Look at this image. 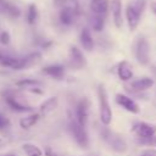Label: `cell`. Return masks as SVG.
Here are the masks:
<instances>
[{"label": "cell", "instance_id": "9c48e42d", "mask_svg": "<svg viewBox=\"0 0 156 156\" xmlns=\"http://www.w3.org/2000/svg\"><path fill=\"white\" fill-rule=\"evenodd\" d=\"M154 83H155L154 78L143 77V78L133 80L129 87H126V89L128 91H130L132 94H141L143 91H146L147 89H150L154 85Z\"/></svg>", "mask_w": 156, "mask_h": 156}, {"label": "cell", "instance_id": "2e32d148", "mask_svg": "<svg viewBox=\"0 0 156 156\" xmlns=\"http://www.w3.org/2000/svg\"><path fill=\"white\" fill-rule=\"evenodd\" d=\"M140 15L138 12L134 11V9L128 4L127 9H126V18H127V23H128V28L130 32L135 30L139 22H140Z\"/></svg>", "mask_w": 156, "mask_h": 156}, {"label": "cell", "instance_id": "e0dca14e", "mask_svg": "<svg viewBox=\"0 0 156 156\" xmlns=\"http://www.w3.org/2000/svg\"><path fill=\"white\" fill-rule=\"evenodd\" d=\"M57 106H58V99H57V96H51V98L44 100L40 104V106H39V115L46 116V115L51 113Z\"/></svg>", "mask_w": 156, "mask_h": 156}, {"label": "cell", "instance_id": "4dcf8cb0", "mask_svg": "<svg viewBox=\"0 0 156 156\" xmlns=\"http://www.w3.org/2000/svg\"><path fill=\"white\" fill-rule=\"evenodd\" d=\"M5 55H6V54H4V52H2L1 50H0V62H1V60H2V57H4Z\"/></svg>", "mask_w": 156, "mask_h": 156}, {"label": "cell", "instance_id": "83f0119b", "mask_svg": "<svg viewBox=\"0 0 156 156\" xmlns=\"http://www.w3.org/2000/svg\"><path fill=\"white\" fill-rule=\"evenodd\" d=\"M139 156H156V149H154V147L145 149L139 154Z\"/></svg>", "mask_w": 156, "mask_h": 156}, {"label": "cell", "instance_id": "277c9868", "mask_svg": "<svg viewBox=\"0 0 156 156\" xmlns=\"http://www.w3.org/2000/svg\"><path fill=\"white\" fill-rule=\"evenodd\" d=\"M98 100H99V115L100 121L104 126H108L112 121V110L110 107L107 91L104 84H99L98 87Z\"/></svg>", "mask_w": 156, "mask_h": 156}, {"label": "cell", "instance_id": "52a82bcc", "mask_svg": "<svg viewBox=\"0 0 156 156\" xmlns=\"http://www.w3.org/2000/svg\"><path fill=\"white\" fill-rule=\"evenodd\" d=\"M89 108H90V102L87 98H82L80 100H78L74 105V110L72 111L74 118L77 119V122L79 124H82L83 127H87L88 123V118H89Z\"/></svg>", "mask_w": 156, "mask_h": 156}, {"label": "cell", "instance_id": "5b68a950", "mask_svg": "<svg viewBox=\"0 0 156 156\" xmlns=\"http://www.w3.org/2000/svg\"><path fill=\"white\" fill-rule=\"evenodd\" d=\"M134 56L141 66H146L150 62V44L143 35L138 37L134 43Z\"/></svg>", "mask_w": 156, "mask_h": 156}, {"label": "cell", "instance_id": "8992f818", "mask_svg": "<svg viewBox=\"0 0 156 156\" xmlns=\"http://www.w3.org/2000/svg\"><path fill=\"white\" fill-rule=\"evenodd\" d=\"M40 60H41V54L40 52H38V51L29 52V54H27L22 57H16L11 69H16V71L27 69V68H30V67L35 66L37 63H39Z\"/></svg>", "mask_w": 156, "mask_h": 156}, {"label": "cell", "instance_id": "5bb4252c", "mask_svg": "<svg viewBox=\"0 0 156 156\" xmlns=\"http://www.w3.org/2000/svg\"><path fill=\"white\" fill-rule=\"evenodd\" d=\"M117 76L122 82H128L133 78V66L129 61L123 60L117 65Z\"/></svg>", "mask_w": 156, "mask_h": 156}, {"label": "cell", "instance_id": "4fadbf2b", "mask_svg": "<svg viewBox=\"0 0 156 156\" xmlns=\"http://www.w3.org/2000/svg\"><path fill=\"white\" fill-rule=\"evenodd\" d=\"M41 73L52 78V79H56V80H62L65 78V66L63 65H58V63H55V65H49V66H45L43 69H41Z\"/></svg>", "mask_w": 156, "mask_h": 156}, {"label": "cell", "instance_id": "9a60e30c", "mask_svg": "<svg viewBox=\"0 0 156 156\" xmlns=\"http://www.w3.org/2000/svg\"><path fill=\"white\" fill-rule=\"evenodd\" d=\"M110 6H111V12H112V18H113L115 26L117 28H122L123 17H122V2H121V0H112Z\"/></svg>", "mask_w": 156, "mask_h": 156}, {"label": "cell", "instance_id": "7c38bea8", "mask_svg": "<svg viewBox=\"0 0 156 156\" xmlns=\"http://www.w3.org/2000/svg\"><path fill=\"white\" fill-rule=\"evenodd\" d=\"M16 85L21 89H27L34 94H43V82L34 78H24L16 82Z\"/></svg>", "mask_w": 156, "mask_h": 156}, {"label": "cell", "instance_id": "d4e9b609", "mask_svg": "<svg viewBox=\"0 0 156 156\" xmlns=\"http://www.w3.org/2000/svg\"><path fill=\"white\" fill-rule=\"evenodd\" d=\"M129 5L134 9L135 12H138L141 16L145 11V7H146V0H132L129 2Z\"/></svg>", "mask_w": 156, "mask_h": 156}, {"label": "cell", "instance_id": "ac0fdd59", "mask_svg": "<svg viewBox=\"0 0 156 156\" xmlns=\"http://www.w3.org/2000/svg\"><path fill=\"white\" fill-rule=\"evenodd\" d=\"M90 9L94 15L105 17L108 10V0H91Z\"/></svg>", "mask_w": 156, "mask_h": 156}, {"label": "cell", "instance_id": "ba28073f", "mask_svg": "<svg viewBox=\"0 0 156 156\" xmlns=\"http://www.w3.org/2000/svg\"><path fill=\"white\" fill-rule=\"evenodd\" d=\"M87 58L80 49L77 46H71L68 52V66L73 69H82L87 67Z\"/></svg>", "mask_w": 156, "mask_h": 156}, {"label": "cell", "instance_id": "44dd1931", "mask_svg": "<svg viewBox=\"0 0 156 156\" xmlns=\"http://www.w3.org/2000/svg\"><path fill=\"white\" fill-rule=\"evenodd\" d=\"M60 21L65 26H71L74 21V11L71 7H63L60 12Z\"/></svg>", "mask_w": 156, "mask_h": 156}, {"label": "cell", "instance_id": "603a6c76", "mask_svg": "<svg viewBox=\"0 0 156 156\" xmlns=\"http://www.w3.org/2000/svg\"><path fill=\"white\" fill-rule=\"evenodd\" d=\"M38 20V9L34 4H30L28 7V12H27V22L29 24H34Z\"/></svg>", "mask_w": 156, "mask_h": 156}, {"label": "cell", "instance_id": "8fae6325", "mask_svg": "<svg viewBox=\"0 0 156 156\" xmlns=\"http://www.w3.org/2000/svg\"><path fill=\"white\" fill-rule=\"evenodd\" d=\"M116 102L130 113H139V111H140V107L136 104V101L126 94H122V93L116 94Z\"/></svg>", "mask_w": 156, "mask_h": 156}, {"label": "cell", "instance_id": "d6986e66", "mask_svg": "<svg viewBox=\"0 0 156 156\" xmlns=\"http://www.w3.org/2000/svg\"><path fill=\"white\" fill-rule=\"evenodd\" d=\"M79 41L82 48L85 51H93L94 49V39L90 34V30L88 28H83L80 34H79Z\"/></svg>", "mask_w": 156, "mask_h": 156}, {"label": "cell", "instance_id": "4316f807", "mask_svg": "<svg viewBox=\"0 0 156 156\" xmlns=\"http://www.w3.org/2000/svg\"><path fill=\"white\" fill-rule=\"evenodd\" d=\"M10 126H11V122H10L9 117L0 112V130H5V129L10 128Z\"/></svg>", "mask_w": 156, "mask_h": 156}, {"label": "cell", "instance_id": "cb8c5ba5", "mask_svg": "<svg viewBox=\"0 0 156 156\" xmlns=\"http://www.w3.org/2000/svg\"><path fill=\"white\" fill-rule=\"evenodd\" d=\"M104 26H105V17L93 15V18H91V27H93V29L96 30V32H100V30L104 29Z\"/></svg>", "mask_w": 156, "mask_h": 156}, {"label": "cell", "instance_id": "30bf717a", "mask_svg": "<svg viewBox=\"0 0 156 156\" xmlns=\"http://www.w3.org/2000/svg\"><path fill=\"white\" fill-rule=\"evenodd\" d=\"M132 132L136 135V138H149L156 134V124L138 122L132 127Z\"/></svg>", "mask_w": 156, "mask_h": 156}, {"label": "cell", "instance_id": "3957f363", "mask_svg": "<svg viewBox=\"0 0 156 156\" xmlns=\"http://www.w3.org/2000/svg\"><path fill=\"white\" fill-rule=\"evenodd\" d=\"M67 128H68V132H69L71 136L77 143V145L79 147H82V149H88V146H89V136H88V133H87V128L77 122V119L74 118L72 111H68V124H67Z\"/></svg>", "mask_w": 156, "mask_h": 156}, {"label": "cell", "instance_id": "1f68e13d", "mask_svg": "<svg viewBox=\"0 0 156 156\" xmlns=\"http://www.w3.org/2000/svg\"><path fill=\"white\" fill-rule=\"evenodd\" d=\"M152 73H154V76L156 77V67H152Z\"/></svg>", "mask_w": 156, "mask_h": 156}, {"label": "cell", "instance_id": "7a4b0ae2", "mask_svg": "<svg viewBox=\"0 0 156 156\" xmlns=\"http://www.w3.org/2000/svg\"><path fill=\"white\" fill-rule=\"evenodd\" d=\"M99 133H100V138L111 150L116 152H124L127 150V143L124 138L121 134L116 133L115 130L110 129L107 126L102 124L99 129Z\"/></svg>", "mask_w": 156, "mask_h": 156}, {"label": "cell", "instance_id": "f1b7e54d", "mask_svg": "<svg viewBox=\"0 0 156 156\" xmlns=\"http://www.w3.org/2000/svg\"><path fill=\"white\" fill-rule=\"evenodd\" d=\"M0 43L4 45H7L10 43V34L7 32H2L0 34Z\"/></svg>", "mask_w": 156, "mask_h": 156}, {"label": "cell", "instance_id": "836d02e7", "mask_svg": "<svg viewBox=\"0 0 156 156\" xmlns=\"http://www.w3.org/2000/svg\"><path fill=\"white\" fill-rule=\"evenodd\" d=\"M1 145H2V140L0 139V146H1Z\"/></svg>", "mask_w": 156, "mask_h": 156}, {"label": "cell", "instance_id": "d6a6232c", "mask_svg": "<svg viewBox=\"0 0 156 156\" xmlns=\"http://www.w3.org/2000/svg\"><path fill=\"white\" fill-rule=\"evenodd\" d=\"M2 156H15V155H2Z\"/></svg>", "mask_w": 156, "mask_h": 156}, {"label": "cell", "instance_id": "f546056e", "mask_svg": "<svg viewBox=\"0 0 156 156\" xmlns=\"http://www.w3.org/2000/svg\"><path fill=\"white\" fill-rule=\"evenodd\" d=\"M151 11H152L154 15L156 16V1H152V2H151Z\"/></svg>", "mask_w": 156, "mask_h": 156}, {"label": "cell", "instance_id": "ffe728a7", "mask_svg": "<svg viewBox=\"0 0 156 156\" xmlns=\"http://www.w3.org/2000/svg\"><path fill=\"white\" fill-rule=\"evenodd\" d=\"M39 118H40L39 113H30V115H28V116H26V117L20 119V126H21L22 129H29L38 122Z\"/></svg>", "mask_w": 156, "mask_h": 156}, {"label": "cell", "instance_id": "6da1fadb", "mask_svg": "<svg viewBox=\"0 0 156 156\" xmlns=\"http://www.w3.org/2000/svg\"><path fill=\"white\" fill-rule=\"evenodd\" d=\"M2 98L6 105L16 112H32L33 107L28 104L26 96L17 89H6L2 91Z\"/></svg>", "mask_w": 156, "mask_h": 156}, {"label": "cell", "instance_id": "7402d4cb", "mask_svg": "<svg viewBox=\"0 0 156 156\" xmlns=\"http://www.w3.org/2000/svg\"><path fill=\"white\" fill-rule=\"evenodd\" d=\"M22 149H23V151L26 152L27 156H43L41 150L37 145H34V144L26 143V144L22 145Z\"/></svg>", "mask_w": 156, "mask_h": 156}, {"label": "cell", "instance_id": "484cf974", "mask_svg": "<svg viewBox=\"0 0 156 156\" xmlns=\"http://www.w3.org/2000/svg\"><path fill=\"white\" fill-rule=\"evenodd\" d=\"M136 143L139 145H145V146H156V134L149 138H136Z\"/></svg>", "mask_w": 156, "mask_h": 156}]
</instances>
